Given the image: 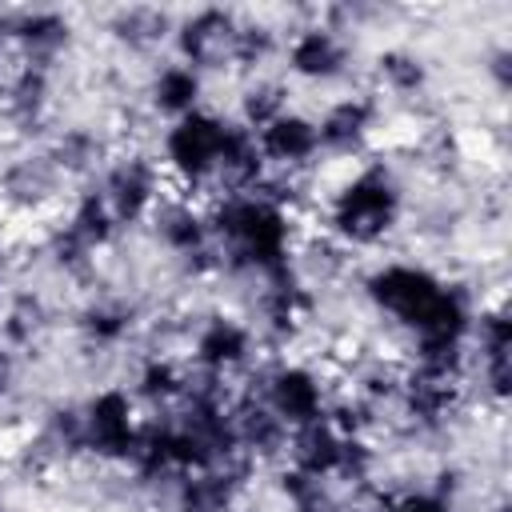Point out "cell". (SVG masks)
Here are the masks:
<instances>
[{
	"label": "cell",
	"mask_w": 512,
	"mask_h": 512,
	"mask_svg": "<svg viewBox=\"0 0 512 512\" xmlns=\"http://www.w3.org/2000/svg\"><path fill=\"white\" fill-rule=\"evenodd\" d=\"M408 216V188L392 160L364 156L320 192V236H328L348 256L384 248Z\"/></svg>",
	"instance_id": "obj_1"
},
{
	"label": "cell",
	"mask_w": 512,
	"mask_h": 512,
	"mask_svg": "<svg viewBox=\"0 0 512 512\" xmlns=\"http://www.w3.org/2000/svg\"><path fill=\"white\" fill-rule=\"evenodd\" d=\"M236 132L240 124L232 120V112H216V108H200L184 120L164 124L152 152L168 176V188L208 204Z\"/></svg>",
	"instance_id": "obj_2"
},
{
	"label": "cell",
	"mask_w": 512,
	"mask_h": 512,
	"mask_svg": "<svg viewBox=\"0 0 512 512\" xmlns=\"http://www.w3.org/2000/svg\"><path fill=\"white\" fill-rule=\"evenodd\" d=\"M264 356L268 348L244 312L212 308V312L192 316L184 328V360L200 376L240 384L264 364Z\"/></svg>",
	"instance_id": "obj_3"
},
{
	"label": "cell",
	"mask_w": 512,
	"mask_h": 512,
	"mask_svg": "<svg viewBox=\"0 0 512 512\" xmlns=\"http://www.w3.org/2000/svg\"><path fill=\"white\" fill-rule=\"evenodd\" d=\"M248 388L260 396V404H264L288 432L324 420L328 408H332V400H336L332 376H328L316 360L292 356V352L264 356V364L248 376Z\"/></svg>",
	"instance_id": "obj_4"
},
{
	"label": "cell",
	"mask_w": 512,
	"mask_h": 512,
	"mask_svg": "<svg viewBox=\"0 0 512 512\" xmlns=\"http://www.w3.org/2000/svg\"><path fill=\"white\" fill-rule=\"evenodd\" d=\"M92 188L100 192V200H104L108 216L116 220L120 236H128V232H136L152 220L156 204L168 196V176H164L152 148L116 144L108 164L92 180Z\"/></svg>",
	"instance_id": "obj_5"
},
{
	"label": "cell",
	"mask_w": 512,
	"mask_h": 512,
	"mask_svg": "<svg viewBox=\"0 0 512 512\" xmlns=\"http://www.w3.org/2000/svg\"><path fill=\"white\" fill-rule=\"evenodd\" d=\"M80 412V452L104 468H124L136 452L144 412L124 384H96L76 400Z\"/></svg>",
	"instance_id": "obj_6"
},
{
	"label": "cell",
	"mask_w": 512,
	"mask_h": 512,
	"mask_svg": "<svg viewBox=\"0 0 512 512\" xmlns=\"http://www.w3.org/2000/svg\"><path fill=\"white\" fill-rule=\"evenodd\" d=\"M356 64V40L352 32L336 28L324 12H316L308 24H296L284 32L280 44V76L292 84H312V88H332L352 76Z\"/></svg>",
	"instance_id": "obj_7"
},
{
	"label": "cell",
	"mask_w": 512,
	"mask_h": 512,
	"mask_svg": "<svg viewBox=\"0 0 512 512\" xmlns=\"http://www.w3.org/2000/svg\"><path fill=\"white\" fill-rule=\"evenodd\" d=\"M152 244L192 280H216V248H212V224H208V204L172 192L156 204L152 220L144 224Z\"/></svg>",
	"instance_id": "obj_8"
},
{
	"label": "cell",
	"mask_w": 512,
	"mask_h": 512,
	"mask_svg": "<svg viewBox=\"0 0 512 512\" xmlns=\"http://www.w3.org/2000/svg\"><path fill=\"white\" fill-rule=\"evenodd\" d=\"M312 120H316L324 164H352V160L372 156L376 136L388 116H384V100L364 84V88L336 92Z\"/></svg>",
	"instance_id": "obj_9"
},
{
	"label": "cell",
	"mask_w": 512,
	"mask_h": 512,
	"mask_svg": "<svg viewBox=\"0 0 512 512\" xmlns=\"http://www.w3.org/2000/svg\"><path fill=\"white\" fill-rule=\"evenodd\" d=\"M240 20H244V12L220 8V4H204V8L180 12L176 24H172L168 56L180 60V64H188V68L200 72L204 80L224 76V72L236 68Z\"/></svg>",
	"instance_id": "obj_10"
},
{
	"label": "cell",
	"mask_w": 512,
	"mask_h": 512,
	"mask_svg": "<svg viewBox=\"0 0 512 512\" xmlns=\"http://www.w3.org/2000/svg\"><path fill=\"white\" fill-rule=\"evenodd\" d=\"M56 76L60 68L16 60L0 76V116L24 144H40L56 128Z\"/></svg>",
	"instance_id": "obj_11"
},
{
	"label": "cell",
	"mask_w": 512,
	"mask_h": 512,
	"mask_svg": "<svg viewBox=\"0 0 512 512\" xmlns=\"http://www.w3.org/2000/svg\"><path fill=\"white\" fill-rule=\"evenodd\" d=\"M72 184L60 176V168L48 160L40 144H20L0 164V204L12 216H44L52 208H64Z\"/></svg>",
	"instance_id": "obj_12"
},
{
	"label": "cell",
	"mask_w": 512,
	"mask_h": 512,
	"mask_svg": "<svg viewBox=\"0 0 512 512\" xmlns=\"http://www.w3.org/2000/svg\"><path fill=\"white\" fill-rule=\"evenodd\" d=\"M140 328H144L140 304L120 292H88L72 312V336L92 356H116L132 348Z\"/></svg>",
	"instance_id": "obj_13"
},
{
	"label": "cell",
	"mask_w": 512,
	"mask_h": 512,
	"mask_svg": "<svg viewBox=\"0 0 512 512\" xmlns=\"http://www.w3.org/2000/svg\"><path fill=\"white\" fill-rule=\"evenodd\" d=\"M0 24H4V40L16 64L60 68V60L68 56L76 40L72 16L60 8H8L0 12Z\"/></svg>",
	"instance_id": "obj_14"
},
{
	"label": "cell",
	"mask_w": 512,
	"mask_h": 512,
	"mask_svg": "<svg viewBox=\"0 0 512 512\" xmlns=\"http://www.w3.org/2000/svg\"><path fill=\"white\" fill-rule=\"evenodd\" d=\"M252 136H256V148H260L268 172H276V176H312L324 164L312 112L288 108L284 116H276L268 128H260Z\"/></svg>",
	"instance_id": "obj_15"
},
{
	"label": "cell",
	"mask_w": 512,
	"mask_h": 512,
	"mask_svg": "<svg viewBox=\"0 0 512 512\" xmlns=\"http://www.w3.org/2000/svg\"><path fill=\"white\" fill-rule=\"evenodd\" d=\"M192 384V368L184 356L168 352V348H144L132 356V368H128V380L124 388L132 392V400L140 404L144 416H156V412H172L184 392Z\"/></svg>",
	"instance_id": "obj_16"
},
{
	"label": "cell",
	"mask_w": 512,
	"mask_h": 512,
	"mask_svg": "<svg viewBox=\"0 0 512 512\" xmlns=\"http://www.w3.org/2000/svg\"><path fill=\"white\" fill-rule=\"evenodd\" d=\"M120 140H112L104 128H96V124H56L44 140H40V148L48 152V160L60 168V176L72 184V188H80V184H92L96 176H100V168L108 164V156H112V148H116Z\"/></svg>",
	"instance_id": "obj_17"
},
{
	"label": "cell",
	"mask_w": 512,
	"mask_h": 512,
	"mask_svg": "<svg viewBox=\"0 0 512 512\" xmlns=\"http://www.w3.org/2000/svg\"><path fill=\"white\" fill-rule=\"evenodd\" d=\"M140 96H144V108H148L152 120L172 124V120H184V116L208 108V104H204L208 80H204L200 72H192L188 64L164 56V60H156V64L148 68Z\"/></svg>",
	"instance_id": "obj_18"
},
{
	"label": "cell",
	"mask_w": 512,
	"mask_h": 512,
	"mask_svg": "<svg viewBox=\"0 0 512 512\" xmlns=\"http://www.w3.org/2000/svg\"><path fill=\"white\" fill-rule=\"evenodd\" d=\"M56 328V308L40 288H8L0 304V340L20 356H32Z\"/></svg>",
	"instance_id": "obj_19"
},
{
	"label": "cell",
	"mask_w": 512,
	"mask_h": 512,
	"mask_svg": "<svg viewBox=\"0 0 512 512\" xmlns=\"http://www.w3.org/2000/svg\"><path fill=\"white\" fill-rule=\"evenodd\" d=\"M172 24H176V12H168V8H156V4H128V8H116V12L104 20V32H108V40H112L120 52H128V56H156L160 48H168Z\"/></svg>",
	"instance_id": "obj_20"
},
{
	"label": "cell",
	"mask_w": 512,
	"mask_h": 512,
	"mask_svg": "<svg viewBox=\"0 0 512 512\" xmlns=\"http://www.w3.org/2000/svg\"><path fill=\"white\" fill-rule=\"evenodd\" d=\"M380 100H420L432 88V64L408 48V44H388L372 56V84Z\"/></svg>",
	"instance_id": "obj_21"
},
{
	"label": "cell",
	"mask_w": 512,
	"mask_h": 512,
	"mask_svg": "<svg viewBox=\"0 0 512 512\" xmlns=\"http://www.w3.org/2000/svg\"><path fill=\"white\" fill-rule=\"evenodd\" d=\"M288 108H296V104H292V84H288L284 76L260 72V76H248V80H244V88H240V96H236L232 120H236L240 128H248V132H260V128H268L276 116H284Z\"/></svg>",
	"instance_id": "obj_22"
},
{
	"label": "cell",
	"mask_w": 512,
	"mask_h": 512,
	"mask_svg": "<svg viewBox=\"0 0 512 512\" xmlns=\"http://www.w3.org/2000/svg\"><path fill=\"white\" fill-rule=\"evenodd\" d=\"M484 76L492 80V88H496V96H504L508 88H512V48L500 40V44H492L488 52H484Z\"/></svg>",
	"instance_id": "obj_23"
},
{
	"label": "cell",
	"mask_w": 512,
	"mask_h": 512,
	"mask_svg": "<svg viewBox=\"0 0 512 512\" xmlns=\"http://www.w3.org/2000/svg\"><path fill=\"white\" fill-rule=\"evenodd\" d=\"M20 376H24V356L0 340V408L20 392Z\"/></svg>",
	"instance_id": "obj_24"
},
{
	"label": "cell",
	"mask_w": 512,
	"mask_h": 512,
	"mask_svg": "<svg viewBox=\"0 0 512 512\" xmlns=\"http://www.w3.org/2000/svg\"><path fill=\"white\" fill-rule=\"evenodd\" d=\"M8 288H12V264H8V252H4V244H0V304H4Z\"/></svg>",
	"instance_id": "obj_25"
},
{
	"label": "cell",
	"mask_w": 512,
	"mask_h": 512,
	"mask_svg": "<svg viewBox=\"0 0 512 512\" xmlns=\"http://www.w3.org/2000/svg\"><path fill=\"white\" fill-rule=\"evenodd\" d=\"M8 64H12V52H8V40H4V24H0V76L8 72Z\"/></svg>",
	"instance_id": "obj_26"
},
{
	"label": "cell",
	"mask_w": 512,
	"mask_h": 512,
	"mask_svg": "<svg viewBox=\"0 0 512 512\" xmlns=\"http://www.w3.org/2000/svg\"><path fill=\"white\" fill-rule=\"evenodd\" d=\"M0 512H12V504H8V496L0 492Z\"/></svg>",
	"instance_id": "obj_27"
},
{
	"label": "cell",
	"mask_w": 512,
	"mask_h": 512,
	"mask_svg": "<svg viewBox=\"0 0 512 512\" xmlns=\"http://www.w3.org/2000/svg\"><path fill=\"white\" fill-rule=\"evenodd\" d=\"M320 512H344V508H320Z\"/></svg>",
	"instance_id": "obj_28"
},
{
	"label": "cell",
	"mask_w": 512,
	"mask_h": 512,
	"mask_svg": "<svg viewBox=\"0 0 512 512\" xmlns=\"http://www.w3.org/2000/svg\"><path fill=\"white\" fill-rule=\"evenodd\" d=\"M228 512H244V508H228Z\"/></svg>",
	"instance_id": "obj_29"
}]
</instances>
